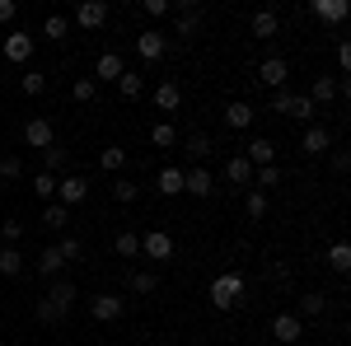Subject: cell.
Wrapping results in <instances>:
<instances>
[{"mask_svg": "<svg viewBox=\"0 0 351 346\" xmlns=\"http://www.w3.org/2000/svg\"><path fill=\"white\" fill-rule=\"evenodd\" d=\"M239 299H243V276H239V271H220L216 281H211V309L230 314Z\"/></svg>", "mask_w": 351, "mask_h": 346, "instance_id": "cell-1", "label": "cell"}, {"mask_svg": "<svg viewBox=\"0 0 351 346\" xmlns=\"http://www.w3.org/2000/svg\"><path fill=\"white\" fill-rule=\"evenodd\" d=\"M271 112H281V117H291V122H309V127H314V117H319V108L309 103L304 94H291V89L271 94Z\"/></svg>", "mask_w": 351, "mask_h": 346, "instance_id": "cell-2", "label": "cell"}, {"mask_svg": "<svg viewBox=\"0 0 351 346\" xmlns=\"http://www.w3.org/2000/svg\"><path fill=\"white\" fill-rule=\"evenodd\" d=\"M169 10H178V24H173V38H197V28H202V5L197 0H173Z\"/></svg>", "mask_w": 351, "mask_h": 346, "instance_id": "cell-3", "label": "cell"}, {"mask_svg": "<svg viewBox=\"0 0 351 346\" xmlns=\"http://www.w3.org/2000/svg\"><path fill=\"white\" fill-rule=\"evenodd\" d=\"M164 52H169V38H164L160 28H141V33H136V56H141V61L155 66V61H164Z\"/></svg>", "mask_w": 351, "mask_h": 346, "instance_id": "cell-4", "label": "cell"}, {"mask_svg": "<svg viewBox=\"0 0 351 346\" xmlns=\"http://www.w3.org/2000/svg\"><path fill=\"white\" fill-rule=\"evenodd\" d=\"M122 314H127V299H122V295H94V299H89V319L94 323H117L122 319Z\"/></svg>", "mask_w": 351, "mask_h": 346, "instance_id": "cell-5", "label": "cell"}, {"mask_svg": "<svg viewBox=\"0 0 351 346\" xmlns=\"http://www.w3.org/2000/svg\"><path fill=\"white\" fill-rule=\"evenodd\" d=\"M5 61H14V66H24L28 56H33V47H38V38L28 33V28H14V33H5Z\"/></svg>", "mask_w": 351, "mask_h": 346, "instance_id": "cell-6", "label": "cell"}, {"mask_svg": "<svg viewBox=\"0 0 351 346\" xmlns=\"http://www.w3.org/2000/svg\"><path fill=\"white\" fill-rule=\"evenodd\" d=\"M258 80L267 84L271 94H281V89L291 84V61H286V56H267V61L258 66Z\"/></svg>", "mask_w": 351, "mask_h": 346, "instance_id": "cell-7", "label": "cell"}, {"mask_svg": "<svg viewBox=\"0 0 351 346\" xmlns=\"http://www.w3.org/2000/svg\"><path fill=\"white\" fill-rule=\"evenodd\" d=\"M84 197H89V178L84 173H66V178H56V201L71 211V206H80Z\"/></svg>", "mask_w": 351, "mask_h": 346, "instance_id": "cell-8", "label": "cell"}, {"mask_svg": "<svg viewBox=\"0 0 351 346\" xmlns=\"http://www.w3.org/2000/svg\"><path fill=\"white\" fill-rule=\"evenodd\" d=\"M52 140H56L52 117H28V122H24V145H28V150H47Z\"/></svg>", "mask_w": 351, "mask_h": 346, "instance_id": "cell-9", "label": "cell"}, {"mask_svg": "<svg viewBox=\"0 0 351 346\" xmlns=\"http://www.w3.org/2000/svg\"><path fill=\"white\" fill-rule=\"evenodd\" d=\"M271 337H276L281 346H295L300 337H304V319L291 314V309H286V314H276V319H271Z\"/></svg>", "mask_w": 351, "mask_h": 346, "instance_id": "cell-10", "label": "cell"}, {"mask_svg": "<svg viewBox=\"0 0 351 346\" xmlns=\"http://www.w3.org/2000/svg\"><path fill=\"white\" fill-rule=\"evenodd\" d=\"M183 192H188V197H202V201H206V197L216 192V183H211V169H202V164L183 169Z\"/></svg>", "mask_w": 351, "mask_h": 346, "instance_id": "cell-11", "label": "cell"}, {"mask_svg": "<svg viewBox=\"0 0 351 346\" xmlns=\"http://www.w3.org/2000/svg\"><path fill=\"white\" fill-rule=\"evenodd\" d=\"M141 253H145L150 262H169V258H173V239H169L164 230H150V234H141Z\"/></svg>", "mask_w": 351, "mask_h": 346, "instance_id": "cell-12", "label": "cell"}, {"mask_svg": "<svg viewBox=\"0 0 351 346\" xmlns=\"http://www.w3.org/2000/svg\"><path fill=\"white\" fill-rule=\"evenodd\" d=\"M75 24L89 28V33H94V28H104V24H108V5H104V0H84L80 10H75Z\"/></svg>", "mask_w": 351, "mask_h": 346, "instance_id": "cell-13", "label": "cell"}, {"mask_svg": "<svg viewBox=\"0 0 351 346\" xmlns=\"http://www.w3.org/2000/svg\"><path fill=\"white\" fill-rule=\"evenodd\" d=\"M243 160L253 164V169L276 164V140H267V136H253V140H248V150H243Z\"/></svg>", "mask_w": 351, "mask_h": 346, "instance_id": "cell-14", "label": "cell"}, {"mask_svg": "<svg viewBox=\"0 0 351 346\" xmlns=\"http://www.w3.org/2000/svg\"><path fill=\"white\" fill-rule=\"evenodd\" d=\"M47 299H52L61 314H71V309H75V299H80V291H75V281L56 276V281H52V291H47Z\"/></svg>", "mask_w": 351, "mask_h": 346, "instance_id": "cell-15", "label": "cell"}, {"mask_svg": "<svg viewBox=\"0 0 351 346\" xmlns=\"http://www.w3.org/2000/svg\"><path fill=\"white\" fill-rule=\"evenodd\" d=\"M248 28H253V38H263V42H271V38L281 33V14H276V10H258V14L248 19Z\"/></svg>", "mask_w": 351, "mask_h": 346, "instance_id": "cell-16", "label": "cell"}, {"mask_svg": "<svg viewBox=\"0 0 351 346\" xmlns=\"http://www.w3.org/2000/svg\"><path fill=\"white\" fill-rule=\"evenodd\" d=\"M300 150H304V155H324V150H332V132H328V127H319V122H314V127H304Z\"/></svg>", "mask_w": 351, "mask_h": 346, "instance_id": "cell-17", "label": "cell"}, {"mask_svg": "<svg viewBox=\"0 0 351 346\" xmlns=\"http://www.w3.org/2000/svg\"><path fill=\"white\" fill-rule=\"evenodd\" d=\"M253 117H258V112H253V103H243V99H234V103L225 108V127H230V132H248Z\"/></svg>", "mask_w": 351, "mask_h": 346, "instance_id": "cell-18", "label": "cell"}, {"mask_svg": "<svg viewBox=\"0 0 351 346\" xmlns=\"http://www.w3.org/2000/svg\"><path fill=\"white\" fill-rule=\"evenodd\" d=\"M304 99H309L314 108H328L332 99H342V94H337V80H332V75H319V80L309 84V94H304Z\"/></svg>", "mask_w": 351, "mask_h": 346, "instance_id": "cell-19", "label": "cell"}, {"mask_svg": "<svg viewBox=\"0 0 351 346\" xmlns=\"http://www.w3.org/2000/svg\"><path fill=\"white\" fill-rule=\"evenodd\" d=\"M155 108H160V112H178V108H183V89H178V80H160V89H155Z\"/></svg>", "mask_w": 351, "mask_h": 346, "instance_id": "cell-20", "label": "cell"}, {"mask_svg": "<svg viewBox=\"0 0 351 346\" xmlns=\"http://www.w3.org/2000/svg\"><path fill=\"white\" fill-rule=\"evenodd\" d=\"M225 178H230V187H253V164L243 155H230L225 160Z\"/></svg>", "mask_w": 351, "mask_h": 346, "instance_id": "cell-21", "label": "cell"}, {"mask_svg": "<svg viewBox=\"0 0 351 346\" xmlns=\"http://www.w3.org/2000/svg\"><path fill=\"white\" fill-rule=\"evenodd\" d=\"M155 187H160L164 197H183V169L178 164H164L160 173H155Z\"/></svg>", "mask_w": 351, "mask_h": 346, "instance_id": "cell-22", "label": "cell"}, {"mask_svg": "<svg viewBox=\"0 0 351 346\" xmlns=\"http://www.w3.org/2000/svg\"><path fill=\"white\" fill-rule=\"evenodd\" d=\"M309 14L324 19V24H342V19H347V0H314Z\"/></svg>", "mask_w": 351, "mask_h": 346, "instance_id": "cell-23", "label": "cell"}, {"mask_svg": "<svg viewBox=\"0 0 351 346\" xmlns=\"http://www.w3.org/2000/svg\"><path fill=\"white\" fill-rule=\"evenodd\" d=\"M66 164H71V150H66L61 140H52V145L43 150V173H52V178H56V173H61Z\"/></svg>", "mask_w": 351, "mask_h": 346, "instance_id": "cell-24", "label": "cell"}, {"mask_svg": "<svg viewBox=\"0 0 351 346\" xmlns=\"http://www.w3.org/2000/svg\"><path fill=\"white\" fill-rule=\"evenodd\" d=\"M122 71H127V61H122L117 52H99V71H94V75H99V84H104V80L117 84V75H122Z\"/></svg>", "mask_w": 351, "mask_h": 346, "instance_id": "cell-25", "label": "cell"}, {"mask_svg": "<svg viewBox=\"0 0 351 346\" xmlns=\"http://www.w3.org/2000/svg\"><path fill=\"white\" fill-rule=\"evenodd\" d=\"M61 253H56V243H47V248H43V253H38V276H47V281H56V276H61Z\"/></svg>", "mask_w": 351, "mask_h": 346, "instance_id": "cell-26", "label": "cell"}, {"mask_svg": "<svg viewBox=\"0 0 351 346\" xmlns=\"http://www.w3.org/2000/svg\"><path fill=\"white\" fill-rule=\"evenodd\" d=\"M300 319H324L328 314V295H319V291H309V295H300V309H295Z\"/></svg>", "mask_w": 351, "mask_h": 346, "instance_id": "cell-27", "label": "cell"}, {"mask_svg": "<svg viewBox=\"0 0 351 346\" xmlns=\"http://www.w3.org/2000/svg\"><path fill=\"white\" fill-rule=\"evenodd\" d=\"M127 291L132 295H155L160 291V276H155V271H127Z\"/></svg>", "mask_w": 351, "mask_h": 346, "instance_id": "cell-28", "label": "cell"}, {"mask_svg": "<svg viewBox=\"0 0 351 346\" xmlns=\"http://www.w3.org/2000/svg\"><path fill=\"white\" fill-rule=\"evenodd\" d=\"M99 169H104V173H122V169H127V150H122V145H104V150H99Z\"/></svg>", "mask_w": 351, "mask_h": 346, "instance_id": "cell-29", "label": "cell"}, {"mask_svg": "<svg viewBox=\"0 0 351 346\" xmlns=\"http://www.w3.org/2000/svg\"><path fill=\"white\" fill-rule=\"evenodd\" d=\"M112 253H117V258H141V234H136V230H117Z\"/></svg>", "mask_w": 351, "mask_h": 346, "instance_id": "cell-30", "label": "cell"}, {"mask_svg": "<svg viewBox=\"0 0 351 346\" xmlns=\"http://www.w3.org/2000/svg\"><path fill=\"white\" fill-rule=\"evenodd\" d=\"M183 150H188L192 160L202 164V160H206V155H211V150H216V140H211V136H206V132H192L188 140H183Z\"/></svg>", "mask_w": 351, "mask_h": 346, "instance_id": "cell-31", "label": "cell"}, {"mask_svg": "<svg viewBox=\"0 0 351 346\" xmlns=\"http://www.w3.org/2000/svg\"><path fill=\"white\" fill-rule=\"evenodd\" d=\"M281 178H286V173H281V164H263V169H253V187H258V192L281 187Z\"/></svg>", "mask_w": 351, "mask_h": 346, "instance_id": "cell-32", "label": "cell"}, {"mask_svg": "<svg viewBox=\"0 0 351 346\" xmlns=\"http://www.w3.org/2000/svg\"><path fill=\"white\" fill-rule=\"evenodd\" d=\"M43 38L66 42V38H71V19H66V14H47V19H43Z\"/></svg>", "mask_w": 351, "mask_h": 346, "instance_id": "cell-33", "label": "cell"}, {"mask_svg": "<svg viewBox=\"0 0 351 346\" xmlns=\"http://www.w3.org/2000/svg\"><path fill=\"white\" fill-rule=\"evenodd\" d=\"M141 89H145V75H141V71H122V75H117V94H122V99H141Z\"/></svg>", "mask_w": 351, "mask_h": 346, "instance_id": "cell-34", "label": "cell"}, {"mask_svg": "<svg viewBox=\"0 0 351 346\" xmlns=\"http://www.w3.org/2000/svg\"><path fill=\"white\" fill-rule=\"evenodd\" d=\"M150 145H155V150H173V145H178L173 122H155V127H150Z\"/></svg>", "mask_w": 351, "mask_h": 346, "instance_id": "cell-35", "label": "cell"}, {"mask_svg": "<svg viewBox=\"0 0 351 346\" xmlns=\"http://www.w3.org/2000/svg\"><path fill=\"white\" fill-rule=\"evenodd\" d=\"M71 99H75V103H94V99H99V80H94V75H80V80L71 84Z\"/></svg>", "mask_w": 351, "mask_h": 346, "instance_id": "cell-36", "label": "cell"}, {"mask_svg": "<svg viewBox=\"0 0 351 346\" xmlns=\"http://www.w3.org/2000/svg\"><path fill=\"white\" fill-rule=\"evenodd\" d=\"M43 225H47V230H66V225H71V211H66L61 201H47V206H43Z\"/></svg>", "mask_w": 351, "mask_h": 346, "instance_id": "cell-37", "label": "cell"}, {"mask_svg": "<svg viewBox=\"0 0 351 346\" xmlns=\"http://www.w3.org/2000/svg\"><path fill=\"white\" fill-rule=\"evenodd\" d=\"M243 215H248V220H263V215H267V192L248 187V197H243Z\"/></svg>", "mask_w": 351, "mask_h": 346, "instance_id": "cell-38", "label": "cell"}, {"mask_svg": "<svg viewBox=\"0 0 351 346\" xmlns=\"http://www.w3.org/2000/svg\"><path fill=\"white\" fill-rule=\"evenodd\" d=\"M24 271V253L19 248H0V276H19Z\"/></svg>", "mask_w": 351, "mask_h": 346, "instance_id": "cell-39", "label": "cell"}, {"mask_svg": "<svg viewBox=\"0 0 351 346\" xmlns=\"http://www.w3.org/2000/svg\"><path fill=\"white\" fill-rule=\"evenodd\" d=\"M19 239H24V220H0V243L19 248Z\"/></svg>", "mask_w": 351, "mask_h": 346, "instance_id": "cell-40", "label": "cell"}, {"mask_svg": "<svg viewBox=\"0 0 351 346\" xmlns=\"http://www.w3.org/2000/svg\"><path fill=\"white\" fill-rule=\"evenodd\" d=\"M136 192H141V187H136L132 178H112V201H122V206H132V201H136Z\"/></svg>", "mask_w": 351, "mask_h": 346, "instance_id": "cell-41", "label": "cell"}, {"mask_svg": "<svg viewBox=\"0 0 351 346\" xmlns=\"http://www.w3.org/2000/svg\"><path fill=\"white\" fill-rule=\"evenodd\" d=\"M328 267H332L337 276L351 267V248H347V243H332V248H328Z\"/></svg>", "mask_w": 351, "mask_h": 346, "instance_id": "cell-42", "label": "cell"}, {"mask_svg": "<svg viewBox=\"0 0 351 346\" xmlns=\"http://www.w3.org/2000/svg\"><path fill=\"white\" fill-rule=\"evenodd\" d=\"M33 197L56 201V178H52V173H43V169H38V178H33Z\"/></svg>", "mask_w": 351, "mask_h": 346, "instance_id": "cell-43", "label": "cell"}, {"mask_svg": "<svg viewBox=\"0 0 351 346\" xmlns=\"http://www.w3.org/2000/svg\"><path fill=\"white\" fill-rule=\"evenodd\" d=\"M56 253H61V262H75L84 253V243L75 239V234H61V243H56Z\"/></svg>", "mask_w": 351, "mask_h": 346, "instance_id": "cell-44", "label": "cell"}, {"mask_svg": "<svg viewBox=\"0 0 351 346\" xmlns=\"http://www.w3.org/2000/svg\"><path fill=\"white\" fill-rule=\"evenodd\" d=\"M43 89H47V75H43V71H24V94L28 99H38Z\"/></svg>", "mask_w": 351, "mask_h": 346, "instance_id": "cell-45", "label": "cell"}, {"mask_svg": "<svg viewBox=\"0 0 351 346\" xmlns=\"http://www.w3.org/2000/svg\"><path fill=\"white\" fill-rule=\"evenodd\" d=\"M19 173H24V160H19V155H5V160H0V178H5V183H14Z\"/></svg>", "mask_w": 351, "mask_h": 346, "instance_id": "cell-46", "label": "cell"}, {"mask_svg": "<svg viewBox=\"0 0 351 346\" xmlns=\"http://www.w3.org/2000/svg\"><path fill=\"white\" fill-rule=\"evenodd\" d=\"M145 14H150V19H164V14H169V0H145Z\"/></svg>", "mask_w": 351, "mask_h": 346, "instance_id": "cell-47", "label": "cell"}, {"mask_svg": "<svg viewBox=\"0 0 351 346\" xmlns=\"http://www.w3.org/2000/svg\"><path fill=\"white\" fill-rule=\"evenodd\" d=\"M337 71H342V75L351 71V47H347V42H337Z\"/></svg>", "mask_w": 351, "mask_h": 346, "instance_id": "cell-48", "label": "cell"}, {"mask_svg": "<svg viewBox=\"0 0 351 346\" xmlns=\"http://www.w3.org/2000/svg\"><path fill=\"white\" fill-rule=\"evenodd\" d=\"M14 14H19V5H14V0H0V24H10Z\"/></svg>", "mask_w": 351, "mask_h": 346, "instance_id": "cell-49", "label": "cell"}, {"mask_svg": "<svg viewBox=\"0 0 351 346\" xmlns=\"http://www.w3.org/2000/svg\"><path fill=\"white\" fill-rule=\"evenodd\" d=\"M347 164H351L347 150H332V169H337V173H347Z\"/></svg>", "mask_w": 351, "mask_h": 346, "instance_id": "cell-50", "label": "cell"}]
</instances>
